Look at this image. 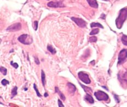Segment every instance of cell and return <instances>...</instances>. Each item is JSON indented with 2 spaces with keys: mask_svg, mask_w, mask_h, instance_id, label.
Instances as JSON below:
<instances>
[{
  "mask_svg": "<svg viewBox=\"0 0 127 107\" xmlns=\"http://www.w3.org/2000/svg\"><path fill=\"white\" fill-rule=\"evenodd\" d=\"M127 18V8L122 9L119 11V15L116 20V25L118 29H121Z\"/></svg>",
  "mask_w": 127,
  "mask_h": 107,
  "instance_id": "cell-1",
  "label": "cell"
},
{
  "mask_svg": "<svg viewBox=\"0 0 127 107\" xmlns=\"http://www.w3.org/2000/svg\"><path fill=\"white\" fill-rule=\"evenodd\" d=\"M18 41L21 43L25 45H30L33 42L32 37L29 34H24L18 37Z\"/></svg>",
  "mask_w": 127,
  "mask_h": 107,
  "instance_id": "cell-2",
  "label": "cell"
},
{
  "mask_svg": "<svg viewBox=\"0 0 127 107\" xmlns=\"http://www.w3.org/2000/svg\"><path fill=\"white\" fill-rule=\"evenodd\" d=\"M94 96L98 101H106L108 100V95L102 91H98L94 93Z\"/></svg>",
  "mask_w": 127,
  "mask_h": 107,
  "instance_id": "cell-3",
  "label": "cell"
},
{
  "mask_svg": "<svg viewBox=\"0 0 127 107\" xmlns=\"http://www.w3.org/2000/svg\"><path fill=\"white\" fill-rule=\"evenodd\" d=\"M127 58V50L122 49L120 52L118 57V65H121L126 61Z\"/></svg>",
  "mask_w": 127,
  "mask_h": 107,
  "instance_id": "cell-4",
  "label": "cell"
},
{
  "mask_svg": "<svg viewBox=\"0 0 127 107\" xmlns=\"http://www.w3.org/2000/svg\"><path fill=\"white\" fill-rule=\"evenodd\" d=\"M78 77L80 79L86 84H89L91 83L89 75L84 72H80L78 73Z\"/></svg>",
  "mask_w": 127,
  "mask_h": 107,
  "instance_id": "cell-5",
  "label": "cell"
},
{
  "mask_svg": "<svg viewBox=\"0 0 127 107\" xmlns=\"http://www.w3.org/2000/svg\"><path fill=\"white\" fill-rule=\"evenodd\" d=\"M71 19L72 21H73L75 22V24H76L78 26L81 28H85L87 26V22L84 20L83 19H81V18H75V17H72L71 18Z\"/></svg>",
  "mask_w": 127,
  "mask_h": 107,
  "instance_id": "cell-6",
  "label": "cell"
},
{
  "mask_svg": "<svg viewBox=\"0 0 127 107\" xmlns=\"http://www.w3.org/2000/svg\"><path fill=\"white\" fill-rule=\"evenodd\" d=\"M21 29V25L20 23L18 22L12 25L9 26L6 30L7 31H9V32H15V31H19Z\"/></svg>",
  "mask_w": 127,
  "mask_h": 107,
  "instance_id": "cell-7",
  "label": "cell"
},
{
  "mask_svg": "<svg viewBox=\"0 0 127 107\" xmlns=\"http://www.w3.org/2000/svg\"><path fill=\"white\" fill-rule=\"evenodd\" d=\"M47 6L48 7H49L52 8H61L65 7L62 1H50L48 3Z\"/></svg>",
  "mask_w": 127,
  "mask_h": 107,
  "instance_id": "cell-8",
  "label": "cell"
},
{
  "mask_svg": "<svg viewBox=\"0 0 127 107\" xmlns=\"http://www.w3.org/2000/svg\"><path fill=\"white\" fill-rule=\"evenodd\" d=\"M67 86H68V89L70 93H73L75 92L76 91V86L70 83H68L67 84Z\"/></svg>",
  "mask_w": 127,
  "mask_h": 107,
  "instance_id": "cell-9",
  "label": "cell"
},
{
  "mask_svg": "<svg viewBox=\"0 0 127 107\" xmlns=\"http://www.w3.org/2000/svg\"><path fill=\"white\" fill-rule=\"evenodd\" d=\"M87 1L88 2V4L92 7L94 8H97L98 7V4L96 0H87Z\"/></svg>",
  "mask_w": 127,
  "mask_h": 107,
  "instance_id": "cell-10",
  "label": "cell"
},
{
  "mask_svg": "<svg viewBox=\"0 0 127 107\" xmlns=\"http://www.w3.org/2000/svg\"><path fill=\"white\" fill-rule=\"evenodd\" d=\"M85 99L86 101H88L89 103H90V104H93V103H94V100L93 97L88 93H87L86 95H85Z\"/></svg>",
  "mask_w": 127,
  "mask_h": 107,
  "instance_id": "cell-11",
  "label": "cell"
},
{
  "mask_svg": "<svg viewBox=\"0 0 127 107\" xmlns=\"http://www.w3.org/2000/svg\"><path fill=\"white\" fill-rule=\"evenodd\" d=\"M41 80H42V83L43 84V86H44L46 84V75L43 70H41Z\"/></svg>",
  "mask_w": 127,
  "mask_h": 107,
  "instance_id": "cell-12",
  "label": "cell"
},
{
  "mask_svg": "<svg viewBox=\"0 0 127 107\" xmlns=\"http://www.w3.org/2000/svg\"><path fill=\"white\" fill-rule=\"evenodd\" d=\"M55 92L58 93L59 96H60V97L61 98V99H62V100H63V101H65L66 98H65V97L64 95V94H62V93L58 89V88L57 87H55Z\"/></svg>",
  "mask_w": 127,
  "mask_h": 107,
  "instance_id": "cell-13",
  "label": "cell"
},
{
  "mask_svg": "<svg viewBox=\"0 0 127 107\" xmlns=\"http://www.w3.org/2000/svg\"><path fill=\"white\" fill-rule=\"evenodd\" d=\"M47 49H48V50L49 52H50L51 54H53V55H54V54H55L56 52H57V51H56L55 48H54L53 47L52 45H48Z\"/></svg>",
  "mask_w": 127,
  "mask_h": 107,
  "instance_id": "cell-14",
  "label": "cell"
},
{
  "mask_svg": "<svg viewBox=\"0 0 127 107\" xmlns=\"http://www.w3.org/2000/svg\"><path fill=\"white\" fill-rule=\"evenodd\" d=\"M90 27H91L92 28L98 27L101 28V29H104V27L103 26V25H102L101 24H100V23H98V22H92V24H90Z\"/></svg>",
  "mask_w": 127,
  "mask_h": 107,
  "instance_id": "cell-15",
  "label": "cell"
},
{
  "mask_svg": "<svg viewBox=\"0 0 127 107\" xmlns=\"http://www.w3.org/2000/svg\"><path fill=\"white\" fill-rule=\"evenodd\" d=\"M80 84L81 85V86L82 87V88L85 91V92H86L87 93H88V92L92 93V90L90 88H89V87H87V86H85V85H83V84H81V83H80Z\"/></svg>",
  "mask_w": 127,
  "mask_h": 107,
  "instance_id": "cell-16",
  "label": "cell"
},
{
  "mask_svg": "<svg viewBox=\"0 0 127 107\" xmlns=\"http://www.w3.org/2000/svg\"><path fill=\"white\" fill-rule=\"evenodd\" d=\"M121 41L122 43L124 44V45L127 46V36L125 35V34L123 35L122 37Z\"/></svg>",
  "mask_w": 127,
  "mask_h": 107,
  "instance_id": "cell-17",
  "label": "cell"
},
{
  "mask_svg": "<svg viewBox=\"0 0 127 107\" xmlns=\"http://www.w3.org/2000/svg\"><path fill=\"white\" fill-rule=\"evenodd\" d=\"M17 89L18 88L16 86H15L14 88L12 90V97H14L17 94Z\"/></svg>",
  "mask_w": 127,
  "mask_h": 107,
  "instance_id": "cell-18",
  "label": "cell"
},
{
  "mask_svg": "<svg viewBox=\"0 0 127 107\" xmlns=\"http://www.w3.org/2000/svg\"><path fill=\"white\" fill-rule=\"evenodd\" d=\"M34 88L35 90V91L36 92V94H37V96L38 97H41L42 96V95H41V93L39 92L38 90V89L37 88V86H36V85L35 84H34Z\"/></svg>",
  "mask_w": 127,
  "mask_h": 107,
  "instance_id": "cell-19",
  "label": "cell"
},
{
  "mask_svg": "<svg viewBox=\"0 0 127 107\" xmlns=\"http://www.w3.org/2000/svg\"><path fill=\"white\" fill-rule=\"evenodd\" d=\"M99 32V30L98 29H95L93 30L90 33V35H95V34H98Z\"/></svg>",
  "mask_w": 127,
  "mask_h": 107,
  "instance_id": "cell-20",
  "label": "cell"
},
{
  "mask_svg": "<svg viewBox=\"0 0 127 107\" xmlns=\"http://www.w3.org/2000/svg\"><path fill=\"white\" fill-rule=\"evenodd\" d=\"M0 71L4 75H6L7 74V70L6 68H5L4 67H1L0 68Z\"/></svg>",
  "mask_w": 127,
  "mask_h": 107,
  "instance_id": "cell-21",
  "label": "cell"
},
{
  "mask_svg": "<svg viewBox=\"0 0 127 107\" xmlns=\"http://www.w3.org/2000/svg\"><path fill=\"white\" fill-rule=\"evenodd\" d=\"M89 42L92 43L96 42L97 41V37H95V36H93V37H91L89 38Z\"/></svg>",
  "mask_w": 127,
  "mask_h": 107,
  "instance_id": "cell-22",
  "label": "cell"
},
{
  "mask_svg": "<svg viewBox=\"0 0 127 107\" xmlns=\"http://www.w3.org/2000/svg\"><path fill=\"white\" fill-rule=\"evenodd\" d=\"M1 84L3 85V86H6V85L9 84V82L6 79H3L1 81Z\"/></svg>",
  "mask_w": 127,
  "mask_h": 107,
  "instance_id": "cell-23",
  "label": "cell"
},
{
  "mask_svg": "<svg viewBox=\"0 0 127 107\" xmlns=\"http://www.w3.org/2000/svg\"><path fill=\"white\" fill-rule=\"evenodd\" d=\"M11 65L12 66L14 67V68H15V69L18 68V67H19V66H18V64L16 63H14L13 61H11Z\"/></svg>",
  "mask_w": 127,
  "mask_h": 107,
  "instance_id": "cell-24",
  "label": "cell"
},
{
  "mask_svg": "<svg viewBox=\"0 0 127 107\" xmlns=\"http://www.w3.org/2000/svg\"><path fill=\"white\" fill-rule=\"evenodd\" d=\"M38 28V21H35L34 23V29L35 31H36L37 30Z\"/></svg>",
  "mask_w": 127,
  "mask_h": 107,
  "instance_id": "cell-25",
  "label": "cell"
},
{
  "mask_svg": "<svg viewBox=\"0 0 127 107\" xmlns=\"http://www.w3.org/2000/svg\"><path fill=\"white\" fill-rule=\"evenodd\" d=\"M34 58H35V63L37 64V65H39L40 62H39V61L37 57H34Z\"/></svg>",
  "mask_w": 127,
  "mask_h": 107,
  "instance_id": "cell-26",
  "label": "cell"
},
{
  "mask_svg": "<svg viewBox=\"0 0 127 107\" xmlns=\"http://www.w3.org/2000/svg\"><path fill=\"white\" fill-rule=\"evenodd\" d=\"M58 106L59 107H64V106L62 104V103L60 100H58Z\"/></svg>",
  "mask_w": 127,
  "mask_h": 107,
  "instance_id": "cell-27",
  "label": "cell"
},
{
  "mask_svg": "<svg viewBox=\"0 0 127 107\" xmlns=\"http://www.w3.org/2000/svg\"><path fill=\"white\" fill-rule=\"evenodd\" d=\"M115 99H116V101H117V102H119V99H118V96H116V95H115Z\"/></svg>",
  "mask_w": 127,
  "mask_h": 107,
  "instance_id": "cell-28",
  "label": "cell"
},
{
  "mask_svg": "<svg viewBox=\"0 0 127 107\" xmlns=\"http://www.w3.org/2000/svg\"><path fill=\"white\" fill-rule=\"evenodd\" d=\"M44 96L45 97H48V93H47V92L44 93Z\"/></svg>",
  "mask_w": 127,
  "mask_h": 107,
  "instance_id": "cell-29",
  "label": "cell"
},
{
  "mask_svg": "<svg viewBox=\"0 0 127 107\" xmlns=\"http://www.w3.org/2000/svg\"><path fill=\"white\" fill-rule=\"evenodd\" d=\"M103 1H108V0H103Z\"/></svg>",
  "mask_w": 127,
  "mask_h": 107,
  "instance_id": "cell-30",
  "label": "cell"
}]
</instances>
